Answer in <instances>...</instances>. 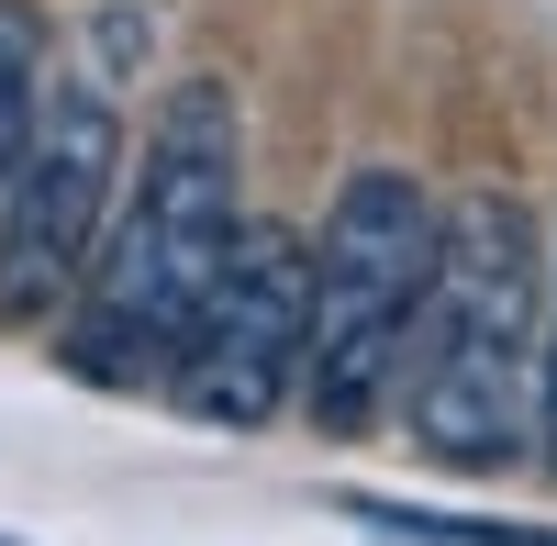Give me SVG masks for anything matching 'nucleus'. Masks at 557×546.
Segmentation results:
<instances>
[{"label": "nucleus", "mask_w": 557, "mask_h": 546, "mask_svg": "<svg viewBox=\"0 0 557 546\" xmlns=\"http://www.w3.org/2000/svg\"><path fill=\"white\" fill-rule=\"evenodd\" d=\"M246 235V134H235V101L212 78L168 89V112L146 123V157H134L123 201L101 223V257H89V312L67 357L89 380H168L178 335L212 290V268L235 257Z\"/></svg>", "instance_id": "f257e3e1"}, {"label": "nucleus", "mask_w": 557, "mask_h": 546, "mask_svg": "<svg viewBox=\"0 0 557 546\" xmlns=\"http://www.w3.org/2000/svg\"><path fill=\"white\" fill-rule=\"evenodd\" d=\"M535 346H546V268L535 212L513 190H469L435 235V280L412 312V435L446 469H502L535 435Z\"/></svg>", "instance_id": "f03ea898"}, {"label": "nucleus", "mask_w": 557, "mask_h": 546, "mask_svg": "<svg viewBox=\"0 0 557 546\" xmlns=\"http://www.w3.org/2000/svg\"><path fill=\"white\" fill-rule=\"evenodd\" d=\"M435 235H446V212L412 167H357L335 190L323 246H312V335H301V390L323 435H368L380 390H401Z\"/></svg>", "instance_id": "7ed1b4c3"}, {"label": "nucleus", "mask_w": 557, "mask_h": 546, "mask_svg": "<svg viewBox=\"0 0 557 546\" xmlns=\"http://www.w3.org/2000/svg\"><path fill=\"white\" fill-rule=\"evenodd\" d=\"M112 101L89 78H45V101L23 123V157L0 178V301L12 312H57L112 223Z\"/></svg>", "instance_id": "20e7f679"}, {"label": "nucleus", "mask_w": 557, "mask_h": 546, "mask_svg": "<svg viewBox=\"0 0 557 546\" xmlns=\"http://www.w3.org/2000/svg\"><path fill=\"white\" fill-rule=\"evenodd\" d=\"M301 335H312V257L268 223H246L168 357V390L201 424H268L301 390Z\"/></svg>", "instance_id": "39448f33"}, {"label": "nucleus", "mask_w": 557, "mask_h": 546, "mask_svg": "<svg viewBox=\"0 0 557 546\" xmlns=\"http://www.w3.org/2000/svg\"><path fill=\"white\" fill-rule=\"evenodd\" d=\"M357 524H380L401 546H557L546 524H491V513H401V502H357Z\"/></svg>", "instance_id": "423d86ee"}, {"label": "nucleus", "mask_w": 557, "mask_h": 546, "mask_svg": "<svg viewBox=\"0 0 557 546\" xmlns=\"http://www.w3.org/2000/svg\"><path fill=\"white\" fill-rule=\"evenodd\" d=\"M34 101H45L34 23H23V12H0V178H12V157H23V123H34Z\"/></svg>", "instance_id": "0eeeda50"}, {"label": "nucleus", "mask_w": 557, "mask_h": 546, "mask_svg": "<svg viewBox=\"0 0 557 546\" xmlns=\"http://www.w3.org/2000/svg\"><path fill=\"white\" fill-rule=\"evenodd\" d=\"M535 446L557 469V301H546V346H535Z\"/></svg>", "instance_id": "6e6552de"}]
</instances>
